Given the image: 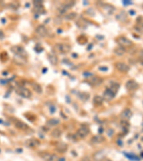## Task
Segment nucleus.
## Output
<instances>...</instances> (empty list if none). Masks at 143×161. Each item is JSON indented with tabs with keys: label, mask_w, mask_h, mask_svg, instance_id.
I'll return each mask as SVG.
<instances>
[{
	"label": "nucleus",
	"mask_w": 143,
	"mask_h": 161,
	"mask_svg": "<svg viewBox=\"0 0 143 161\" xmlns=\"http://www.w3.org/2000/svg\"><path fill=\"white\" fill-rule=\"evenodd\" d=\"M116 69L121 72H127L130 70V67L124 62H117L115 65Z\"/></svg>",
	"instance_id": "6"
},
{
	"label": "nucleus",
	"mask_w": 143,
	"mask_h": 161,
	"mask_svg": "<svg viewBox=\"0 0 143 161\" xmlns=\"http://www.w3.org/2000/svg\"><path fill=\"white\" fill-rule=\"evenodd\" d=\"M76 16H77V14L74 13V12H72V13L68 14V15L65 17V18L67 19H73L74 18L76 17Z\"/></svg>",
	"instance_id": "18"
},
{
	"label": "nucleus",
	"mask_w": 143,
	"mask_h": 161,
	"mask_svg": "<svg viewBox=\"0 0 143 161\" xmlns=\"http://www.w3.org/2000/svg\"><path fill=\"white\" fill-rule=\"evenodd\" d=\"M11 51L15 55L21 57H24L27 55V52L21 46H13L11 47Z\"/></svg>",
	"instance_id": "3"
},
{
	"label": "nucleus",
	"mask_w": 143,
	"mask_h": 161,
	"mask_svg": "<svg viewBox=\"0 0 143 161\" xmlns=\"http://www.w3.org/2000/svg\"><path fill=\"white\" fill-rule=\"evenodd\" d=\"M117 42L120 47H122L126 48V47H130L132 46L133 42H132L130 39H127V37L123 36H120L118 37L117 38Z\"/></svg>",
	"instance_id": "1"
},
{
	"label": "nucleus",
	"mask_w": 143,
	"mask_h": 161,
	"mask_svg": "<svg viewBox=\"0 0 143 161\" xmlns=\"http://www.w3.org/2000/svg\"><path fill=\"white\" fill-rule=\"evenodd\" d=\"M102 79H100V78H99V77H94V79L92 80V82L94 83V85H100V83L102 82Z\"/></svg>",
	"instance_id": "19"
},
{
	"label": "nucleus",
	"mask_w": 143,
	"mask_h": 161,
	"mask_svg": "<svg viewBox=\"0 0 143 161\" xmlns=\"http://www.w3.org/2000/svg\"><path fill=\"white\" fill-rule=\"evenodd\" d=\"M61 135V131L58 129H56L53 131L52 132V136L54 138H59Z\"/></svg>",
	"instance_id": "17"
},
{
	"label": "nucleus",
	"mask_w": 143,
	"mask_h": 161,
	"mask_svg": "<svg viewBox=\"0 0 143 161\" xmlns=\"http://www.w3.org/2000/svg\"><path fill=\"white\" fill-rule=\"evenodd\" d=\"M114 54L117 56H122L125 54L126 49L125 48L122 47H116L114 50Z\"/></svg>",
	"instance_id": "13"
},
{
	"label": "nucleus",
	"mask_w": 143,
	"mask_h": 161,
	"mask_svg": "<svg viewBox=\"0 0 143 161\" xmlns=\"http://www.w3.org/2000/svg\"><path fill=\"white\" fill-rule=\"evenodd\" d=\"M139 88V85L136 81L129 80L126 83V88L130 91H134Z\"/></svg>",
	"instance_id": "7"
},
{
	"label": "nucleus",
	"mask_w": 143,
	"mask_h": 161,
	"mask_svg": "<svg viewBox=\"0 0 143 161\" xmlns=\"http://www.w3.org/2000/svg\"><path fill=\"white\" fill-rule=\"evenodd\" d=\"M17 93L18 94V95H19L20 96L26 98H30L31 95V91H30L29 89H27V88H18V89L17 90Z\"/></svg>",
	"instance_id": "4"
},
{
	"label": "nucleus",
	"mask_w": 143,
	"mask_h": 161,
	"mask_svg": "<svg viewBox=\"0 0 143 161\" xmlns=\"http://www.w3.org/2000/svg\"><path fill=\"white\" fill-rule=\"evenodd\" d=\"M92 141L94 143H100V142H102V141H104V138L100 136H96L92 138Z\"/></svg>",
	"instance_id": "16"
},
{
	"label": "nucleus",
	"mask_w": 143,
	"mask_h": 161,
	"mask_svg": "<svg viewBox=\"0 0 143 161\" xmlns=\"http://www.w3.org/2000/svg\"><path fill=\"white\" fill-rule=\"evenodd\" d=\"M36 33L41 37H45L48 35V31L44 25H39L36 29Z\"/></svg>",
	"instance_id": "5"
},
{
	"label": "nucleus",
	"mask_w": 143,
	"mask_h": 161,
	"mask_svg": "<svg viewBox=\"0 0 143 161\" xmlns=\"http://www.w3.org/2000/svg\"><path fill=\"white\" fill-rule=\"evenodd\" d=\"M115 94L116 92H114V90H112L111 88H107L105 92H104V98H105L106 100H112L114 98Z\"/></svg>",
	"instance_id": "9"
},
{
	"label": "nucleus",
	"mask_w": 143,
	"mask_h": 161,
	"mask_svg": "<svg viewBox=\"0 0 143 161\" xmlns=\"http://www.w3.org/2000/svg\"><path fill=\"white\" fill-rule=\"evenodd\" d=\"M140 62H141V65L143 66V58H141V60H140Z\"/></svg>",
	"instance_id": "22"
},
{
	"label": "nucleus",
	"mask_w": 143,
	"mask_h": 161,
	"mask_svg": "<svg viewBox=\"0 0 143 161\" xmlns=\"http://www.w3.org/2000/svg\"><path fill=\"white\" fill-rule=\"evenodd\" d=\"M132 115V112L130 109H125L121 114V117L124 120H129Z\"/></svg>",
	"instance_id": "11"
},
{
	"label": "nucleus",
	"mask_w": 143,
	"mask_h": 161,
	"mask_svg": "<svg viewBox=\"0 0 143 161\" xmlns=\"http://www.w3.org/2000/svg\"><path fill=\"white\" fill-rule=\"evenodd\" d=\"M44 159L47 160H51L54 158V156L51 155H50V154L45 153V154H44Z\"/></svg>",
	"instance_id": "21"
},
{
	"label": "nucleus",
	"mask_w": 143,
	"mask_h": 161,
	"mask_svg": "<svg viewBox=\"0 0 143 161\" xmlns=\"http://www.w3.org/2000/svg\"><path fill=\"white\" fill-rule=\"evenodd\" d=\"M39 144V142L37 140L34 139V138L27 141V145L29 147H35L37 146V145H38Z\"/></svg>",
	"instance_id": "14"
},
{
	"label": "nucleus",
	"mask_w": 143,
	"mask_h": 161,
	"mask_svg": "<svg viewBox=\"0 0 143 161\" xmlns=\"http://www.w3.org/2000/svg\"><path fill=\"white\" fill-rule=\"evenodd\" d=\"M13 122H14L16 128H19V129L20 130H26L28 128V126H27L24 122H23L21 120H14L13 121Z\"/></svg>",
	"instance_id": "10"
},
{
	"label": "nucleus",
	"mask_w": 143,
	"mask_h": 161,
	"mask_svg": "<svg viewBox=\"0 0 143 161\" xmlns=\"http://www.w3.org/2000/svg\"><path fill=\"white\" fill-rule=\"evenodd\" d=\"M48 59L50 62V63L52 65H56L58 63V58L54 54L51 53L48 55Z\"/></svg>",
	"instance_id": "12"
},
{
	"label": "nucleus",
	"mask_w": 143,
	"mask_h": 161,
	"mask_svg": "<svg viewBox=\"0 0 143 161\" xmlns=\"http://www.w3.org/2000/svg\"><path fill=\"white\" fill-rule=\"evenodd\" d=\"M54 49L61 54H66L71 50V47L67 44L58 43L54 46Z\"/></svg>",
	"instance_id": "2"
},
{
	"label": "nucleus",
	"mask_w": 143,
	"mask_h": 161,
	"mask_svg": "<svg viewBox=\"0 0 143 161\" xmlns=\"http://www.w3.org/2000/svg\"><path fill=\"white\" fill-rule=\"evenodd\" d=\"M31 86H32V88L34 90V91H36L38 93H41L42 90H41V88L40 87V85L39 84L36 83V82H31Z\"/></svg>",
	"instance_id": "15"
},
{
	"label": "nucleus",
	"mask_w": 143,
	"mask_h": 161,
	"mask_svg": "<svg viewBox=\"0 0 143 161\" xmlns=\"http://www.w3.org/2000/svg\"><path fill=\"white\" fill-rule=\"evenodd\" d=\"M77 135L80 138H84L89 134V129L87 127L82 126L80 129L77 130Z\"/></svg>",
	"instance_id": "8"
},
{
	"label": "nucleus",
	"mask_w": 143,
	"mask_h": 161,
	"mask_svg": "<svg viewBox=\"0 0 143 161\" xmlns=\"http://www.w3.org/2000/svg\"><path fill=\"white\" fill-rule=\"evenodd\" d=\"M94 102L95 104H102V98L99 96L95 97L94 99Z\"/></svg>",
	"instance_id": "20"
}]
</instances>
